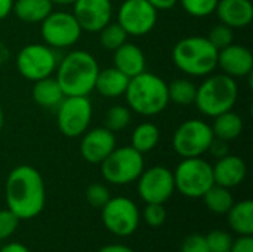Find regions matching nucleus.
<instances>
[{
  "instance_id": "1",
  "label": "nucleus",
  "mask_w": 253,
  "mask_h": 252,
  "mask_svg": "<svg viewBox=\"0 0 253 252\" xmlns=\"http://www.w3.org/2000/svg\"><path fill=\"white\" fill-rule=\"evenodd\" d=\"M4 196L7 209L19 220L37 217L46 203V189L40 172L30 165L13 168L6 180Z\"/></svg>"
},
{
  "instance_id": "2",
  "label": "nucleus",
  "mask_w": 253,
  "mask_h": 252,
  "mask_svg": "<svg viewBox=\"0 0 253 252\" xmlns=\"http://www.w3.org/2000/svg\"><path fill=\"white\" fill-rule=\"evenodd\" d=\"M55 73L65 97H87L95 89L99 65L92 53L77 49L58 61Z\"/></svg>"
},
{
  "instance_id": "3",
  "label": "nucleus",
  "mask_w": 253,
  "mask_h": 252,
  "mask_svg": "<svg viewBox=\"0 0 253 252\" xmlns=\"http://www.w3.org/2000/svg\"><path fill=\"white\" fill-rule=\"evenodd\" d=\"M125 97L130 111L141 116H157L169 104L168 83L148 71L129 79Z\"/></svg>"
},
{
  "instance_id": "4",
  "label": "nucleus",
  "mask_w": 253,
  "mask_h": 252,
  "mask_svg": "<svg viewBox=\"0 0 253 252\" xmlns=\"http://www.w3.org/2000/svg\"><path fill=\"white\" fill-rule=\"evenodd\" d=\"M172 59L182 73L193 77H203L216 70L218 49L203 36H188L173 46Z\"/></svg>"
},
{
  "instance_id": "5",
  "label": "nucleus",
  "mask_w": 253,
  "mask_h": 252,
  "mask_svg": "<svg viewBox=\"0 0 253 252\" xmlns=\"http://www.w3.org/2000/svg\"><path fill=\"white\" fill-rule=\"evenodd\" d=\"M239 97L236 79L219 73L209 74L197 88L194 104L199 111L208 117H215L221 113L233 110Z\"/></svg>"
},
{
  "instance_id": "6",
  "label": "nucleus",
  "mask_w": 253,
  "mask_h": 252,
  "mask_svg": "<svg viewBox=\"0 0 253 252\" xmlns=\"http://www.w3.org/2000/svg\"><path fill=\"white\" fill-rule=\"evenodd\" d=\"M102 177L116 186L130 184L144 171V154L132 146L116 147L101 163Z\"/></svg>"
},
{
  "instance_id": "7",
  "label": "nucleus",
  "mask_w": 253,
  "mask_h": 252,
  "mask_svg": "<svg viewBox=\"0 0 253 252\" xmlns=\"http://www.w3.org/2000/svg\"><path fill=\"white\" fill-rule=\"evenodd\" d=\"M175 190L187 198H202L213 184L212 165L202 157H187L173 172Z\"/></svg>"
},
{
  "instance_id": "8",
  "label": "nucleus",
  "mask_w": 253,
  "mask_h": 252,
  "mask_svg": "<svg viewBox=\"0 0 253 252\" xmlns=\"http://www.w3.org/2000/svg\"><path fill=\"white\" fill-rule=\"evenodd\" d=\"M58 61L59 58L55 49L46 43H30L18 52L16 70L24 79L37 82L52 76L56 70Z\"/></svg>"
},
{
  "instance_id": "9",
  "label": "nucleus",
  "mask_w": 253,
  "mask_h": 252,
  "mask_svg": "<svg viewBox=\"0 0 253 252\" xmlns=\"http://www.w3.org/2000/svg\"><path fill=\"white\" fill-rule=\"evenodd\" d=\"M213 140L211 125L199 119H188L182 122L172 137V146L176 154L182 159L202 157Z\"/></svg>"
},
{
  "instance_id": "10",
  "label": "nucleus",
  "mask_w": 253,
  "mask_h": 252,
  "mask_svg": "<svg viewBox=\"0 0 253 252\" xmlns=\"http://www.w3.org/2000/svg\"><path fill=\"white\" fill-rule=\"evenodd\" d=\"M92 102L87 97H64L56 107V125L67 138L82 137L92 122Z\"/></svg>"
},
{
  "instance_id": "11",
  "label": "nucleus",
  "mask_w": 253,
  "mask_h": 252,
  "mask_svg": "<svg viewBox=\"0 0 253 252\" xmlns=\"http://www.w3.org/2000/svg\"><path fill=\"white\" fill-rule=\"evenodd\" d=\"M40 24L42 37L52 49L71 48L79 42L83 31L76 16L62 10H52Z\"/></svg>"
},
{
  "instance_id": "12",
  "label": "nucleus",
  "mask_w": 253,
  "mask_h": 252,
  "mask_svg": "<svg viewBox=\"0 0 253 252\" xmlns=\"http://www.w3.org/2000/svg\"><path fill=\"white\" fill-rule=\"evenodd\" d=\"M159 10L147 0H125L117 10V22L127 36L148 34L157 24Z\"/></svg>"
},
{
  "instance_id": "13",
  "label": "nucleus",
  "mask_w": 253,
  "mask_h": 252,
  "mask_svg": "<svg viewBox=\"0 0 253 252\" xmlns=\"http://www.w3.org/2000/svg\"><path fill=\"white\" fill-rule=\"evenodd\" d=\"M104 226L116 236H130L139 226V211L135 202L127 198H111L102 208Z\"/></svg>"
},
{
  "instance_id": "14",
  "label": "nucleus",
  "mask_w": 253,
  "mask_h": 252,
  "mask_svg": "<svg viewBox=\"0 0 253 252\" xmlns=\"http://www.w3.org/2000/svg\"><path fill=\"white\" fill-rule=\"evenodd\" d=\"M173 192V172L166 166H151L144 169L138 178V193L145 203H165Z\"/></svg>"
},
{
  "instance_id": "15",
  "label": "nucleus",
  "mask_w": 253,
  "mask_h": 252,
  "mask_svg": "<svg viewBox=\"0 0 253 252\" xmlns=\"http://www.w3.org/2000/svg\"><path fill=\"white\" fill-rule=\"evenodd\" d=\"M73 6V15L83 31L98 33L111 21V0H76Z\"/></svg>"
},
{
  "instance_id": "16",
  "label": "nucleus",
  "mask_w": 253,
  "mask_h": 252,
  "mask_svg": "<svg viewBox=\"0 0 253 252\" xmlns=\"http://www.w3.org/2000/svg\"><path fill=\"white\" fill-rule=\"evenodd\" d=\"M114 149L116 135L104 126L93 128L82 135L80 154L86 162L92 165H99Z\"/></svg>"
},
{
  "instance_id": "17",
  "label": "nucleus",
  "mask_w": 253,
  "mask_h": 252,
  "mask_svg": "<svg viewBox=\"0 0 253 252\" xmlns=\"http://www.w3.org/2000/svg\"><path fill=\"white\" fill-rule=\"evenodd\" d=\"M218 67L224 74L237 79L249 77L253 71V55L249 48L231 43L218 50Z\"/></svg>"
},
{
  "instance_id": "18",
  "label": "nucleus",
  "mask_w": 253,
  "mask_h": 252,
  "mask_svg": "<svg viewBox=\"0 0 253 252\" xmlns=\"http://www.w3.org/2000/svg\"><path fill=\"white\" fill-rule=\"evenodd\" d=\"M221 24L230 28H245L253 19V4L251 0H219L215 9Z\"/></svg>"
},
{
  "instance_id": "19",
  "label": "nucleus",
  "mask_w": 253,
  "mask_h": 252,
  "mask_svg": "<svg viewBox=\"0 0 253 252\" xmlns=\"http://www.w3.org/2000/svg\"><path fill=\"white\" fill-rule=\"evenodd\" d=\"M212 171H213L215 184L227 189H233L242 184L248 174L245 160L234 154H227L218 159L215 166H212Z\"/></svg>"
},
{
  "instance_id": "20",
  "label": "nucleus",
  "mask_w": 253,
  "mask_h": 252,
  "mask_svg": "<svg viewBox=\"0 0 253 252\" xmlns=\"http://www.w3.org/2000/svg\"><path fill=\"white\" fill-rule=\"evenodd\" d=\"M114 67L132 79L145 71V55L139 46L126 42L114 50Z\"/></svg>"
},
{
  "instance_id": "21",
  "label": "nucleus",
  "mask_w": 253,
  "mask_h": 252,
  "mask_svg": "<svg viewBox=\"0 0 253 252\" xmlns=\"http://www.w3.org/2000/svg\"><path fill=\"white\" fill-rule=\"evenodd\" d=\"M127 83H129L127 76H125L116 67H108L99 70L93 91H96L99 95L105 98H117L125 95Z\"/></svg>"
},
{
  "instance_id": "22",
  "label": "nucleus",
  "mask_w": 253,
  "mask_h": 252,
  "mask_svg": "<svg viewBox=\"0 0 253 252\" xmlns=\"http://www.w3.org/2000/svg\"><path fill=\"white\" fill-rule=\"evenodd\" d=\"M31 97L34 100V102L40 107L56 108L65 95H64L59 83L56 82V79L49 76V77H44V79L34 82Z\"/></svg>"
},
{
  "instance_id": "23",
  "label": "nucleus",
  "mask_w": 253,
  "mask_h": 252,
  "mask_svg": "<svg viewBox=\"0 0 253 252\" xmlns=\"http://www.w3.org/2000/svg\"><path fill=\"white\" fill-rule=\"evenodd\" d=\"M52 10L50 0H13L12 9L18 19L28 24H40Z\"/></svg>"
},
{
  "instance_id": "24",
  "label": "nucleus",
  "mask_w": 253,
  "mask_h": 252,
  "mask_svg": "<svg viewBox=\"0 0 253 252\" xmlns=\"http://www.w3.org/2000/svg\"><path fill=\"white\" fill-rule=\"evenodd\" d=\"M228 224L233 232L239 236H252L253 235V202L242 201L234 203L227 212Z\"/></svg>"
},
{
  "instance_id": "25",
  "label": "nucleus",
  "mask_w": 253,
  "mask_h": 252,
  "mask_svg": "<svg viewBox=\"0 0 253 252\" xmlns=\"http://www.w3.org/2000/svg\"><path fill=\"white\" fill-rule=\"evenodd\" d=\"M213 137L233 141L239 138L243 132V119L240 114L234 113L233 110H228L225 113H221L213 117V125L211 126Z\"/></svg>"
},
{
  "instance_id": "26",
  "label": "nucleus",
  "mask_w": 253,
  "mask_h": 252,
  "mask_svg": "<svg viewBox=\"0 0 253 252\" xmlns=\"http://www.w3.org/2000/svg\"><path fill=\"white\" fill-rule=\"evenodd\" d=\"M160 141V129L157 125L151 122H142L139 123L130 137V146L138 150L139 153H148L151 151Z\"/></svg>"
},
{
  "instance_id": "27",
  "label": "nucleus",
  "mask_w": 253,
  "mask_h": 252,
  "mask_svg": "<svg viewBox=\"0 0 253 252\" xmlns=\"http://www.w3.org/2000/svg\"><path fill=\"white\" fill-rule=\"evenodd\" d=\"M202 198H203L208 209L218 215L227 214L231 209V206L234 205V199H233L230 189L218 186V184H213Z\"/></svg>"
},
{
  "instance_id": "28",
  "label": "nucleus",
  "mask_w": 253,
  "mask_h": 252,
  "mask_svg": "<svg viewBox=\"0 0 253 252\" xmlns=\"http://www.w3.org/2000/svg\"><path fill=\"white\" fill-rule=\"evenodd\" d=\"M197 86L188 79H175L168 83L169 101L178 105H191L196 100Z\"/></svg>"
},
{
  "instance_id": "29",
  "label": "nucleus",
  "mask_w": 253,
  "mask_h": 252,
  "mask_svg": "<svg viewBox=\"0 0 253 252\" xmlns=\"http://www.w3.org/2000/svg\"><path fill=\"white\" fill-rule=\"evenodd\" d=\"M99 43L105 50H116L117 48H120L123 43L127 42V33L120 27V24L116 21H110L104 28H101L99 31Z\"/></svg>"
},
{
  "instance_id": "30",
  "label": "nucleus",
  "mask_w": 253,
  "mask_h": 252,
  "mask_svg": "<svg viewBox=\"0 0 253 252\" xmlns=\"http://www.w3.org/2000/svg\"><path fill=\"white\" fill-rule=\"evenodd\" d=\"M132 122V111L127 105H113L107 110L104 117V128L111 132H120L126 129Z\"/></svg>"
},
{
  "instance_id": "31",
  "label": "nucleus",
  "mask_w": 253,
  "mask_h": 252,
  "mask_svg": "<svg viewBox=\"0 0 253 252\" xmlns=\"http://www.w3.org/2000/svg\"><path fill=\"white\" fill-rule=\"evenodd\" d=\"M184 10L194 18H205L215 13L219 0H179Z\"/></svg>"
},
{
  "instance_id": "32",
  "label": "nucleus",
  "mask_w": 253,
  "mask_h": 252,
  "mask_svg": "<svg viewBox=\"0 0 253 252\" xmlns=\"http://www.w3.org/2000/svg\"><path fill=\"white\" fill-rule=\"evenodd\" d=\"M213 48H216L218 50L227 48L228 45H231L234 42V31L233 28H230L228 25L225 24H216L211 28L208 37H206Z\"/></svg>"
},
{
  "instance_id": "33",
  "label": "nucleus",
  "mask_w": 253,
  "mask_h": 252,
  "mask_svg": "<svg viewBox=\"0 0 253 252\" xmlns=\"http://www.w3.org/2000/svg\"><path fill=\"white\" fill-rule=\"evenodd\" d=\"M209 252H230L233 239L224 230H212L209 235L205 236Z\"/></svg>"
},
{
  "instance_id": "34",
  "label": "nucleus",
  "mask_w": 253,
  "mask_h": 252,
  "mask_svg": "<svg viewBox=\"0 0 253 252\" xmlns=\"http://www.w3.org/2000/svg\"><path fill=\"white\" fill-rule=\"evenodd\" d=\"M110 199H111V196H110L108 189L99 183H93L86 189V201L93 208L101 209Z\"/></svg>"
},
{
  "instance_id": "35",
  "label": "nucleus",
  "mask_w": 253,
  "mask_h": 252,
  "mask_svg": "<svg viewBox=\"0 0 253 252\" xmlns=\"http://www.w3.org/2000/svg\"><path fill=\"white\" fill-rule=\"evenodd\" d=\"M144 220L151 227H160L166 221V209L163 203H147L144 209Z\"/></svg>"
},
{
  "instance_id": "36",
  "label": "nucleus",
  "mask_w": 253,
  "mask_h": 252,
  "mask_svg": "<svg viewBox=\"0 0 253 252\" xmlns=\"http://www.w3.org/2000/svg\"><path fill=\"white\" fill-rule=\"evenodd\" d=\"M19 224V218L9 209L0 211V241L7 239Z\"/></svg>"
},
{
  "instance_id": "37",
  "label": "nucleus",
  "mask_w": 253,
  "mask_h": 252,
  "mask_svg": "<svg viewBox=\"0 0 253 252\" xmlns=\"http://www.w3.org/2000/svg\"><path fill=\"white\" fill-rule=\"evenodd\" d=\"M181 252H209L205 236H202V235H191V236H188L182 242Z\"/></svg>"
},
{
  "instance_id": "38",
  "label": "nucleus",
  "mask_w": 253,
  "mask_h": 252,
  "mask_svg": "<svg viewBox=\"0 0 253 252\" xmlns=\"http://www.w3.org/2000/svg\"><path fill=\"white\" fill-rule=\"evenodd\" d=\"M208 151H209L213 157L221 159V157L230 154V141H225V140H221V138L213 137V140H212V143H211Z\"/></svg>"
},
{
  "instance_id": "39",
  "label": "nucleus",
  "mask_w": 253,
  "mask_h": 252,
  "mask_svg": "<svg viewBox=\"0 0 253 252\" xmlns=\"http://www.w3.org/2000/svg\"><path fill=\"white\" fill-rule=\"evenodd\" d=\"M230 252H253V238L240 236L237 241H233Z\"/></svg>"
},
{
  "instance_id": "40",
  "label": "nucleus",
  "mask_w": 253,
  "mask_h": 252,
  "mask_svg": "<svg viewBox=\"0 0 253 252\" xmlns=\"http://www.w3.org/2000/svg\"><path fill=\"white\" fill-rule=\"evenodd\" d=\"M147 1H150L157 10H169L175 7L179 0H147Z\"/></svg>"
},
{
  "instance_id": "41",
  "label": "nucleus",
  "mask_w": 253,
  "mask_h": 252,
  "mask_svg": "<svg viewBox=\"0 0 253 252\" xmlns=\"http://www.w3.org/2000/svg\"><path fill=\"white\" fill-rule=\"evenodd\" d=\"M13 0H0V21L7 18L12 13Z\"/></svg>"
},
{
  "instance_id": "42",
  "label": "nucleus",
  "mask_w": 253,
  "mask_h": 252,
  "mask_svg": "<svg viewBox=\"0 0 253 252\" xmlns=\"http://www.w3.org/2000/svg\"><path fill=\"white\" fill-rule=\"evenodd\" d=\"M0 252H30V250L27 247H24L22 244H18V242H13V244H7L4 245Z\"/></svg>"
},
{
  "instance_id": "43",
  "label": "nucleus",
  "mask_w": 253,
  "mask_h": 252,
  "mask_svg": "<svg viewBox=\"0 0 253 252\" xmlns=\"http://www.w3.org/2000/svg\"><path fill=\"white\" fill-rule=\"evenodd\" d=\"M98 252H135L133 250L127 248V247H123V245H108V247H104L101 248Z\"/></svg>"
},
{
  "instance_id": "44",
  "label": "nucleus",
  "mask_w": 253,
  "mask_h": 252,
  "mask_svg": "<svg viewBox=\"0 0 253 252\" xmlns=\"http://www.w3.org/2000/svg\"><path fill=\"white\" fill-rule=\"evenodd\" d=\"M52 4H58V6H70V4H74L76 0H50Z\"/></svg>"
},
{
  "instance_id": "45",
  "label": "nucleus",
  "mask_w": 253,
  "mask_h": 252,
  "mask_svg": "<svg viewBox=\"0 0 253 252\" xmlns=\"http://www.w3.org/2000/svg\"><path fill=\"white\" fill-rule=\"evenodd\" d=\"M4 126V113H3V108L0 107V132Z\"/></svg>"
}]
</instances>
